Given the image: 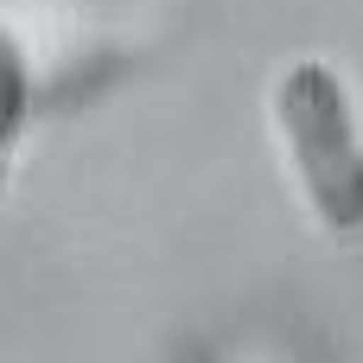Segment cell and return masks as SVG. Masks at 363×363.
<instances>
[{"mask_svg":"<svg viewBox=\"0 0 363 363\" xmlns=\"http://www.w3.org/2000/svg\"><path fill=\"white\" fill-rule=\"evenodd\" d=\"M268 134L281 166L325 236L363 230V115L332 57H294L268 83Z\"/></svg>","mask_w":363,"mask_h":363,"instance_id":"1","label":"cell"},{"mask_svg":"<svg viewBox=\"0 0 363 363\" xmlns=\"http://www.w3.org/2000/svg\"><path fill=\"white\" fill-rule=\"evenodd\" d=\"M32 115H38V57H32V38L13 19H0V198L19 172Z\"/></svg>","mask_w":363,"mask_h":363,"instance_id":"2","label":"cell"}]
</instances>
